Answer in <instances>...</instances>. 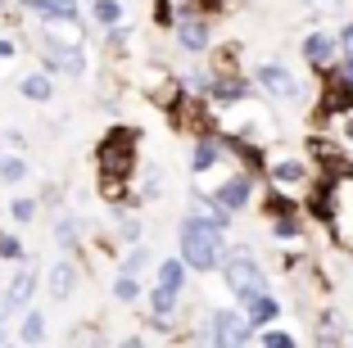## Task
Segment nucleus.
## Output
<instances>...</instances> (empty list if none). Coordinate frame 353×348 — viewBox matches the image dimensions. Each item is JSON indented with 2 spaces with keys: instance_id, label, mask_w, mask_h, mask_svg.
Segmentation results:
<instances>
[{
  "instance_id": "obj_38",
  "label": "nucleus",
  "mask_w": 353,
  "mask_h": 348,
  "mask_svg": "<svg viewBox=\"0 0 353 348\" xmlns=\"http://www.w3.org/2000/svg\"><path fill=\"white\" fill-rule=\"evenodd\" d=\"M82 5H86V0H82Z\"/></svg>"
},
{
  "instance_id": "obj_15",
  "label": "nucleus",
  "mask_w": 353,
  "mask_h": 348,
  "mask_svg": "<svg viewBox=\"0 0 353 348\" xmlns=\"http://www.w3.org/2000/svg\"><path fill=\"white\" fill-rule=\"evenodd\" d=\"M37 263H23L19 272H14V280H10V289H5V298L14 303V312H19L23 303H32V294H37Z\"/></svg>"
},
{
  "instance_id": "obj_16",
  "label": "nucleus",
  "mask_w": 353,
  "mask_h": 348,
  "mask_svg": "<svg viewBox=\"0 0 353 348\" xmlns=\"http://www.w3.org/2000/svg\"><path fill=\"white\" fill-rule=\"evenodd\" d=\"M77 280H82V272H77L73 263H54L50 272H46V285H50V298H73Z\"/></svg>"
},
{
  "instance_id": "obj_13",
  "label": "nucleus",
  "mask_w": 353,
  "mask_h": 348,
  "mask_svg": "<svg viewBox=\"0 0 353 348\" xmlns=\"http://www.w3.org/2000/svg\"><path fill=\"white\" fill-rule=\"evenodd\" d=\"M222 158H227V145H222V136H195V145H190V172H195V176L213 172Z\"/></svg>"
},
{
  "instance_id": "obj_4",
  "label": "nucleus",
  "mask_w": 353,
  "mask_h": 348,
  "mask_svg": "<svg viewBox=\"0 0 353 348\" xmlns=\"http://www.w3.org/2000/svg\"><path fill=\"white\" fill-rule=\"evenodd\" d=\"M95 163H100V176L104 181H118L123 185L127 176H132L136 167V132H109L100 141V150H95Z\"/></svg>"
},
{
  "instance_id": "obj_5",
  "label": "nucleus",
  "mask_w": 353,
  "mask_h": 348,
  "mask_svg": "<svg viewBox=\"0 0 353 348\" xmlns=\"http://www.w3.org/2000/svg\"><path fill=\"white\" fill-rule=\"evenodd\" d=\"M32 45H37V54H41L46 72H68V77H82L86 72V50L82 45H68L59 41V37H50V32H32Z\"/></svg>"
},
{
  "instance_id": "obj_21",
  "label": "nucleus",
  "mask_w": 353,
  "mask_h": 348,
  "mask_svg": "<svg viewBox=\"0 0 353 348\" xmlns=\"http://www.w3.org/2000/svg\"><path fill=\"white\" fill-rule=\"evenodd\" d=\"M0 181H5V185H19V181H28V163H23L19 154H10V150L0 154Z\"/></svg>"
},
{
  "instance_id": "obj_3",
  "label": "nucleus",
  "mask_w": 353,
  "mask_h": 348,
  "mask_svg": "<svg viewBox=\"0 0 353 348\" xmlns=\"http://www.w3.org/2000/svg\"><path fill=\"white\" fill-rule=\"evenodd\" d=\"M222 280H227V289L240 298V303L254 298V294H268V272H263V263L245 245H236L227 254V263H222Z\"/></svg>"
},
{
  "instance_id": "obj_24",
  "label": "nucleus",
  "mask_w": 353,
  "mask_h": 348,
  "mask_svg": "<svg viewBox=\"0 0 353 348\" xmlns=\"http://www.w3.org/2000/svg\"><path fill=\"white\" fill-rule=\"evenodd\" d=\"M145 267H150V249H145V245H132V249H127V258H123V267H118V272H127V276H141Z\"/></svg>"
},
{
  "instance_id": "obj_25",
  "label": "nucleus",
  "mask_w": 353,
  "mask_h": 348,
  "mask_svg": "<svg viewBox=\"0 0 353 348\" xmlns=\"http://www.w3.org/2000/svg\"><path fill=\"white\" fill-rule=\"evenodd\" d=\"M114 298H118V303H132V298H141V280L127 276V272H118V276H114Z\"/></svg>"
},
{
  "instance_id": "obj_28",
  "label": "nucleus",
  "mask_w": 353,
  "mask_h": 348,
  "mask_svg": "<svg viewBox=\"0 0 353 348\" xmlns=\"http://www.w3.org/2000/svg\"><path fill=\"white\" fill-rule=\"evenodd\" d=\"M23 254H28V249H23L19 236H0V258H5V263H23Z\"/></svg>"
},
{
  "instance_id": "obj_7",
  "label": "nucleus",
  "mask_w": 353,
  "mask_h": 348,
  "mask_svg": "<svg viewBox=\"0 0 353 348\" xmlns=\"http://www.w3.org/2000/svg\"><path fill=\"white\" fill-rule=\"evenodd\" d=\"M254 86H259L263 95H272V100H285V104H299L303 100L299 77H294L285 63H276V59H268V63H259V68H254Z\"/></svg>"
},
{
  "instance_id": "obj_8",
  "label": "nucleus",
  "mask_w": 353,
  "mask_h": 348,
  "mask_svg": "<svg viewBox=\"0 0 353 348\" xmlns=\"http://www.w3.org/2000/svg\"><path fill=\"white\" fill-rule=\"evenodd\" d=\"M299 54H303V63H308L312 72H326V68H335V54H344V50H340V32L312 28L308 37H303Z\"/></svg>"
},
{
  "instance_id": "obj_36",
  "label": "nucleus",
  "mask_w": 353,
  "mask_h": 348,
  "mask_svg": "<svg viewBox=\"0 0 353 348\" xmlns=\"http://www.w3.org/2000/svg\"><path fill=\"white\" fill-rule=\"evenodd\" d=\"M0 348H5V326H0Z\"/></svg>"
},
{
  "instance_id": "obj_19",
  "label": "nucleus",
  "mask_w": 353,
  "mask_h": 348,
  "mask_svg": "<svg viewBox=\"0 0 353 348\" xmlns=\"http://www.w3.org/2000/svg\"><path fill=\"white\" fill-rule=\"evenodd\" d=\"M159 285L181 294V285H186V263H181V258H163V263H159Z\"/></svg>"
},
{
  "instance_id": "obj_37",
  "label": "nucleus",
  "mask_w": 353,
  "mask_h": 348,
  "mask_svg": "<svg viewBox=\"0 0 353 348\" xmlns=\"http://www.w3.org/2000/svg\"><path fill=\"white\" fill-rule=\"evenodd\" d=\"M5 348H23V344H5Z\"/></svg>"
},
{
  "instance_id": "obj_2",
  "label": "nucleus",
  "mask_w": 353,
  "mask_h": 348,
  "mask_svg": "<svg viewBox=\"0 0 353 348\" xmlns=\"http://www.w3.org/2000/svg\"><path fill=\"white\" fill-rule=\"evenodd\" d=\"M176 245H181V263L190 272H222L227 263V245H222V226L208 222L204 213H186L176 226Z\"/></svg>"
},
{
  "instance_id": "obj_29",
  "label": "nucleus",
  "mask_w": 353,
  "mask_h": 348,
  "mask_svg": "<svg viewBox=\"0 0 353 348\" xmlns=\"http://www.w3.org/2000/svg\"><path fill=\"white\" fill-rule=\"evenodd\" d=\"M104 41H109V50H127V45H132V28H127V23H118V28H109V37H104Z\"/></svg>"
},
{
  "instance_id": "obj_23",
  "label": "nucleus",
  "mask_w": 353,
  "mask_h": 348,
  "mask_svg": "<svg viewBox=\"0 0 353 348\" xmlns=\"http://www.w3.org/2000/svg\"><path fill=\"white\" fill-rule=\"evenodd\" d=\"M272 236H276V240H303V222H299V213L276 217V222H272Z\"/></svg>"
},
{
  "instance_id": "obj_9",
  "label": "nucleus",
  "mask_w": 353,
  "mask_h": 348,
  "mask_svg": "<svg viewBox=\"0 0 353 348\" xmlns=\"http://www.w3.org/2000/svg\"><path fill=\"white\" fill-rule=\"evenodd\" d=\"M172 32H176V45H181V50H190V54H204L208 45H213L208 19H204V14H195L190 5H181V14H176V23H172Z\"/></svg>"
},
{
  "instance_id": "obj_20",
  "label": "nucleus",
  "mask_w": 353,
  "mask_h": 348,
  "mask_svg": "<svg viewBox=\"0 0 353 348\" xmlns=\"http://www.w3.org/2000/svg\"><path fill=\"white\" fill-rule=\"evenodd\" d=\"M91 19L100 23L104 32L118 28V23H123V0H91Z\"/></svg>"
},
{
  "instance_id": "obj_31",
  "label": "nucleus",
  "mask_w": 353,
  "mask_h": 348,
  "mask_svg": "<svg viewBox=\"0 0 353 348\" xmlns=\"http://www.w3.org/2000/svg\"><path fill=\"white\" fill-rule=\"evenodd\" d=\"M263 348H299V339L285 330H263Z\"/></svg>"
},
{
  "instance_id": "obj_22",
  "label": "nucleus",
  "mask_w": 353,
  "mask_h": 348,
  "mask_svg": "<svg viewBox=\"0 0 353 348\" xmlns=\"http://www.w3.org/2000/svg\"><path fill=\"white\" fill-rule=\"evenodd\" d=\"M172 312H176V289L154 285L150 289V317H172Z\"/></svg>"
},
{
  "instance_id": "obj_10",
  "label": "nucleus",
  "mask_w": 353,
  "mask_h": 348,
  "mask_svg": "<svg viewBox=\"0 0 353 348\" xmlns=\"http://www.w3.org/2000/svg\"><path fill=\"white\" fill-rule=\"evenodd\" d=\"M308 163L303 158H281V163H272L268 167V181H272V190H281V195H308L312 190V181H308Z\"/></svg>"
},
{
  "instance_id": "obj_12",
  "label": "nucleus",
  "mask_w": 353,
  "mask_h": 348,
  "mask_svg": "<svg viewBox=\"0 0 353 348\" xmlns=\"http://www.w3.org/2000/svg\"><path fill=\"white\" fill-rule=\"evenodd\" d=\"M349 335H353V330L344 326V317L335 312V307H326L322 317L312 321V344H317V348H344Z\"/></svg>"
},
{
  "instance_id": "obj_14",
  "label": "nucleus",
  "mask_w": 353,
  "mask_h": 348,
  "mask_svg": "<svg viewBox=\"0 0 353 348\" xmlns=\"http://www.w3.org/2000/svg\"><path fill=\"white\" fill-rule=\"evenodd\" d=\"M240 312L250 317L254 330H272V321L281 317V303L272 294H254V298H245V303H240Z\"/></svg>"
},
{
  "instance_id": "obj_1",
  "label": "nucleus",
  "mask_w": 353,
  "mask_h": 348,
  "mask_svg": "<svg viewBox=\"0 0 353 348\" xmlns=\"http://www.w3.org/2000/svg\"><path fill=\"white\" fill-rule=\"evenodd\" d=\"M308 199H312V213L322 217L326 231H331V245L340 254H353V172L349 167L326 172L308 190Z\"/></svg>"
},
{
  "instance_id": "obj_35",
  "label": "nucleus",
  "mask_w": 353,
  "mask_h": 348,
  "mask_svg": "<svg viewBox=\"0 0 353 348\" xmlns=\"http://www.w3.org/2000/svg\"><path fill=\"white\" fill-rule=\"evenodd\" d=\"M340 132H344V141L353 145V113H344V127H340Z\"/></svg>"
},
{
  "instance_id": "obj_11",
  "label": "nucleus",
  "mask_w": 353,
  "mask_h": 348,
  "mask_svg": "<svg viewBox=\"0 0 353 348\" xmlns=\"http://www.w3.org/2000/svg\"><path fill=\"white\" fill-rule=\"evenodd\" d=\"M208 195H213V204H218L222 213H245V204L254 199V176L236 172V176H227L218 190H208Z\"/></svg>"
},
{
  "instance_id": "obj_27",
  "label": "nucleus",
  "mask_w": 353,
  "mask_h": 348,
  "mask_svg": "<svg viewBox=\"0 0 353 348\" xmlns=\"http://www.w3.org/2000/svg\"><path fill=\"white\" fill-rule=\"evenodd\" d=\"M141 236H145L141 217H118V240H123L127 249H132V245H141Z\"/></svg>"
},
{
  "instance_id": "obj_17",
  "label": "nucleus",
  "mask_w": 353,
  "mask_h": 348,
  "mask_svg": "<svg viewBox=\"0 0 353 348\" xmlns=\"http://www.w3.org/2000/svg\"><path fill=\"white\" fill-rule=\"evenodd\" d=\"M19 91H23V100H32V104H50V100H54L50 72H28V77L19 82Z\"/></svg>"
},
{
  "instance_id": "obj_30",
  "label": "nucleus",
  "mask_w": 353,
  "mask_h": 348,
  "mask_svg": "<svg viewBox=\"0 0 353 348\" xmlns=\"http://www.w3.org/2000/svg\"><path fill=\"white\" fill-rule=\"evenodd\" d=\"M10 217H14V222H37V199H14Z\"/></svg>"
},
{
  "instance_id": "obj_33",
  "label": "nucleus",
  "mask_w": 353,
  "mask_h": 348,
  "mask_svg": "<svg viewBox=\"0 0 353 348\" xmlns=\"http://www.w3.org/2000/svg\"><path fill=\"white\" fill-rule=\"evenodd\" d=\"M5 145H10V150H23V145H28V136H23V132H5Z\"/></svg>"
},
{
  "instance_id": "obj_34",
  "label": "nucleus",
  "mask_w": 353,
  "mask_h": 348,
  "mask_svg": "<svg viewBox=\"0 0 353 348\" xmlns=\"http://www.w3.org/2000/svg\"><path fill=\"white\" fill-rule=\"evenodd\" d=\"M0 59H14V41L10 37H0Z\"/></svg>"
},
{
  "instance_id": "obj_6",
  "label": "nucleus",
  "mask_w": 353,
  "mask_h": 348,
  "mask_svg": "<svg viewBox=\"0 0 353 348\" xmlns=\"http://www.w3.org/2000/svg\"><path fill=\"white\" fill-rule=\"evenodd\" d=\"M204 339H208V348H245L254 339V326H250V317H245V312L222 307V312H208Z\"/></svg>"
},
{
  "instance_id": "obj_32",
  "label": "nucleus",
  "mask_w": 353,
  "mask_h": 348,
  "mask_svg": "<svg viewBox=\"0 0 353 348\" xmlns=\"http://www.w3.org/2000/svg\"><path fill=\"white\" fill-rule=\"evenodd\" d=\"M303 5H308V10H340V0H303Z\"/></svg>"
},
{
  "instance_id": "obj_18",
  "label": "nucleus",
  "mask_w": 353,
  "mask_h": 348,
  "mask_svg": "<svg viewBox=\"0 0 353 348\" xmlns=\"http://www.w3.org/2000/svg\"><path fill=\"white\" fill-rule=\"evenodd\" d=\"M19 344H23V348L46 344V312H37V307H32L28 317L19 321Z\"/></svg>"
},
{
  "instance_id": "obj_26",
  "label": "nucleus",
  "mask_w": 353,
  "mask_h": 348,
  "mask_svg": "<svg viewBox=\"0 0 353 348\" xmlns=\"http://www.w3.org/2000/svg\"><path fill=\"white\" fill-rule=\"evenodd\" d=\"M54 240H59L63 249L77 245V217L73 213H59V222H54Z\"/></svg>"
}]
</instances>
